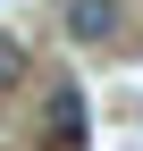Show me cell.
Masks as SVG:
<instances>
[{
    "mask_svg": "<svg viewBox=\"0 0 143 151\" xmlns=\"http://www.w3.org/2000/svg\"><path fill=\"white\" fill-rule=\"evenodd\" d=\"M84 92H51V109H42V151H84Z\"/></svg>",
    "mask_w": 143,
    "mask_h": 151,
    "instance_id": "6da1fadb",
    "label": "cell"
},
{
    "mask_svg": "<svg viewBox=\"0 0 143 151\" xmlns=\"http://www.w3.org/2000/svg\"><path fill=\"white\" fill-rule=\"evenodd\" d=\"M67 42H110L118 25H126V9H118V0H67Z\"/></svg>",
    "mask_w": 143,
    "mask_h": 151,
    "instance_id": "7a4b0ae2",
    "label": "cell"
},
{
    "mask_svg": "<svg viewBox=\"0 0 143 151\" xmlns=\"http://www.w3.org/2000/svg\"><path fill=\"white\" fill-rule=\"evenodd\" d=\"M17 76H25V42H0V92H9Z\"/></svg>",
    "mask_w": 143,
    "mask_h": 151,
    "instance_id": "3957f363",
    "label": "cell"
}]
</instances>
